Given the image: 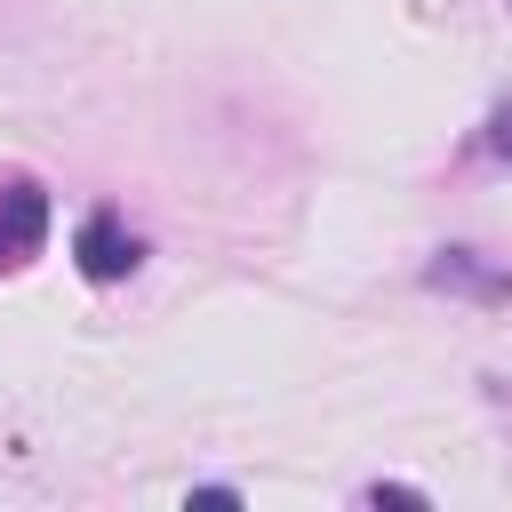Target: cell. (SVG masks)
<instances>
[{
	"label": "cell",
	"instance_id": "6da1fadb",
	"mask_svg": "<svg viewBox=\"0 0 512 512\" xmlns=\"http://www.w3.org/2000/svg\"><path fill=\"white\" fill-rule=\"evenodd\" d=\"M40 232H48L40 184H8V192H0V264H24V256L40 248Z\"/></svg>",
	"mask_w": 512,
	"mask_h": 512
},
{
	"label": "cell",
	"instance_id": "7a4b0ae2",
	"mask_svg": "<svg viewBox=\"0 0 512 512\" xmlns=\"http://www.w3.org/2000/svg\"><path fill=\"white\" fill-rule=\"evenodd\" d=\"M136 256H144L136 232H120L112 216H88V224H80V272H88V280H128Z\"/></svg>",
	"mask_w": 512,
	"mask_h": 512
},
{
	"label": "cell",
	"instance_id": "3957f363",
	"mask_svg": "<svg viewBox=\"0 0 512 512\" xmlns=\"http://www.w3.org/2000/svg\"><path fill=\"white\" fill-rule=\"evenodd\" d=\"M432 288H464V296H512V272H480L472 248H440V264L424 272Z\"/></svg>",
	"mask_w": 512,
	"mask_h": 512
},
{
	"label": "cell",
	"instance_id": "277c9868",
	"mask_svg": "<svg viewBox=\"0 0 512 512\" xmlns=\"http://www.w3.org/2000/svg\"><path fill=\"white\" fill-rule=\"evenodd\" d=\"M496 152H512V112H496V136H488Z\"/></svg>",
	"mask_w": 512,
	"mask_h": 512
}]
</instances>
